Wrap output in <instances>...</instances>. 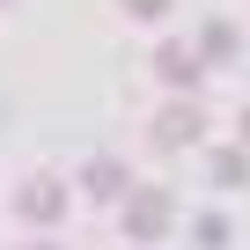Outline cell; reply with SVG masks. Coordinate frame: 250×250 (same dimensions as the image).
<instances>
[{"label": "cell", "instance_id": "cell-2", "mask_svg": "<svg viewBox=\"0 0 250 250\" xmlns=\"http://www.w3.org/2000/svg\"><path fill=\"white\" fill-rule=\"evenodd\" d=\"M199 133V110H169L162 118V147H177V140H191Z\"/></svg>", "mask_w": 250, "mask_h": 250}, {"label": "cell", "instance_id": "cell-8", "mask_svg": "<svg viewBox=\"0 0 250 250\" xmlns=\"http://www.w3.org/2000/svg\"><path fill=\"white\" fill-rule=\"evenodd\" d=\"M37 250H52V243H37Z\"/></svg>", "mask_w": 250, "mask_h": 250}, {"label": "cell", "instance_id": "cell-6", "mask_svg": "<svg viewBox=\"0 0 250 250\" xmlns=\"http://www.w3.org/2000/svg\"><path fill=\"white\" fill-rule=\"evenodd\" d=\"M133 8H140V15H155V8H162V0H133Z\"/></svg>", "mask_w": 250, "mask_h": 250}, {"label": "cell", "instance_id": "cell-5", "mask_svg": "<svg viewBox=\"0 0 250 250\" xmlns=\"http://www.w3.org/2000/svg\"><path fill=\"white\" fill-rule=\"evenodd\" d=\"M88 184H96V191L110 199V191H118V162H96V169H88Z\"/></svg>", "mask_w": 250, "mask_h": 250}, {"label": "cell", "instance_id": "cell-4", "mask_svg": "<svg viewBox=\"0 0 250 250\" xmlns=\"http://www.w3.org/2000/svg\"><path fill=\"white\" fill-rule=\"evenodd\" d=\"M22 206H30L37 221H52V213H59V184H30V199H22Z\"/></svg>", "mask_w": 250, "mask_h": 250}, {"label": "cell", "instance_id": "cell-1", "mask_svg": "<svg viewBox=\"0 0 250 250\" xmlns=\"http://www.w3.org/2000/svg\"><path fill=\"white\" fill-rule=\"evenodd\" d=\"M125 221H133V235H162L169 228V199L162 191H140L133 206H125Z\"/></svg>", "mask_w": 250, "mask_h": 250}, {"label": "cell", "instance_id": "cell-7", "mask_svg": "<svg viewBox=\"0 0 250 250\" xmlns=\"http://www.w3.org/2000/svg\"><path fill=\"white\" fill-rule=\"evenodd\" d=\"M243 133H250V118H243Z\"/></svg>", "mask_w": 250, "mask_h": 250}, {"label": "cell", "instance_id": "cell-3", "mask_svg": "<svg viewBox=\"0 0 250 250\" xmlns=\"http://www.w3.org/2000/svg\"><path fill=\"white\" fill-rule=\"evenodd\" d=\"M162 81H199V59L169 44V52H162Z\"/></svg>", "mask_w": 250, "mask_h": 250}]
</instances>
